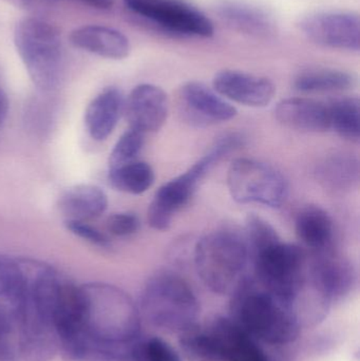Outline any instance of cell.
Here are the masks:
<instances>
[{
  "instance_id": "13",
  "label": "cell",
  "mask_w": 360,
  "mask_h": 361,
  "mask_svg": "<svg viewBox=\"0 0 360 361\" xmlns=\"http://www.w3.org/2000/svg\"><path fill=\"white\" fill-rule=\"evenodd\" d=\"M309 286L319 298L331 307L351 294L356 284L354 265L331 252H321L306 274Z\"/></svg>"
},
{
  "instance_id": "38",
  "label": "cell",
  "mask_w": 360,
  "mask_h": 361,
  "mask_svg": "<svg viewBox=\"0 0 360 361\" xmlns=\"http://www.w3.org/2000/svg\"><path fill=\"white\" fill-rule=\"evenodd\" d=\"M82 1L101 10H108L113 6V0H82Z\"/></svg>"
},
{
  "instance_id": "36",
  "label": "cell",
  "mask_w": 360,
  "mask_h": 361,
  "mask_svg": "<svg viewBox=\"0 0 360 361\" xmlns=\"http://www.w3.org/2000/svg\"><path fill=\"white\" fill-rule=\"evenodd\" d=\"M17 357H19L18 352L11 337L0 335V361H16Z\"/></svg>"
},
{
  "instance_id": "24",
  "label": "cell",
  "mask_w": 360,
  "mask_h": 361,
  "mask_svg": "<svg viewBox=\"0 0 360 361\" xmlns=\"http://www.w3.org/2000/svg\"><path fill=\"white\" fill-rule=\"evenodd\" d=\"M295 231L302 244L316 252H325L333 240L334 227L331 216L317 206H308L298 212Z\"/></svg>"
},
{
  "instance_id": "10",
  "label": "cell",
  "mask_w": 360,
  "mask_h": 361,
  "mask_svg": "<svg viewBox=\"0 0 360 361\" xmlns=\"http://www.w3.org/2000/svg\"><path fill=\"white\" fill-rule=\"evenodd\" d=\"M221 160V154L211 148L188 171L160 187L148 207L150 226L156 231H167L173 222V214L190 201L201 180Z\"/></svg>"
},
{
  "instance_id": "28",
  "label": "cell",
  "mask_w": 360,
  "mask_h": 361,
  "mask_svg": "<svg viewBox=\"0 0 360 361\" xmlns=\"http://www.w3.org/2000/svg\"><path fill=\"white\" fill-rule=\"evenodd\" d=\"M329 108L330 128L342 139L359 142L360 137V102L346 97L332 102Z\"/></svg>"
},
{
  "instance_id": "25",
  "label": "cell",
  "mask_w": 360,
  "mask_h": 361,
  "mask_svg": "<svg viewBox=\"0 0 360 361\" xmlns=\"http://www.w3.org/2000/svg\"><path fill=\"white\" fill-rule=\"evenodd\" d=\"M353 74L334 68H311L300 72L294 80V88L304 93L340 92L353 88Z\"/></svg>"
},
{
  "instance_id": "30",
  "label": "cell",
  "mask_w": 360,
  "mask_h": 361,
  "mask_svg": "<svg viewBox=\"0 0 360 361\" xmlns=\"http://www.w3.org/2000/svg\"><path fill=\"white\" fill-rule=\"evenodd\" d=\"M244 240L251 259L258 252L281 241L276 229L268 221L254 214H249L245 222Z\"/></svg>"
},
{
  "instance_id": "8",
  "label": "cell",
  "mask_w": 360,
  "mask_h": 361,
  "mask_svg": "<svg viewBox=\"0 0 360 361\" xmlns=\"http://www.w3.org/2000/svg\"><path fill=\"white\" fill-rule=\"evenodd\" d=\"M228 187L235 201L279 208L289 193L287 180L270 165L253 159H237L228 171Z\"/></svg>"
},
{
  "instance_id": "21",
  "label": "cell",
  "mask_w": 360,
  "mask_h": 361,
  "mask_svg": "<svg viewBox=\"0 0 360 361\" xmlns=\"http://www.w3.org/2000/svg\"><path fill=\"white\" fill-rule=\"evenodd\" d=\"M125 99L122 91L109 87L91 101L85 114V124L95 141H105L116 129L124 114Z\"/></svg>"
},
{
  "instance_id": "11",
  "label": "cell",
  "mask_w": 360,
  "mask_h": 361,
  "mask_svg": "<svg viewBox=\"0 0 360 361\" xmlns=\"http://www.w3.org/2000/svg\"><path fill=\"white\" fill-rule=\"evenodd\" d=\"M300 32L317 46L359 52V16L344 11H319L300 18Z\"/></svg>"
},
{
  "instance_id": "12",
  "label": "cell",
  "mask_w": 360,
  "mask_h": 361,
  "mask_svg": "<svg viewBox=\"0 0 360 361\" xmlns=\"http://www.w3.org/2000/svg\"><path fill=\"white\" fill-rule=\"evenodd\" d=\"M54 322L59 355L65 361H84L90 341L82 322L80 286L63 281Z\"/></svg>"
},
{
  "instance_id": "18",
  "label": "cell",
  "mask_w": 360,
  "mask_h": 361,
  "mask_svg": "<svg viewBox=\"0 0 360 361\" xmlns=\"http://www.w3.org/2000/svg\"><path fill=\"white\" fill-rule=\"evenodd\" d=\"M206 331L230 361H275L257 338L230 317L216 318Z\"/></svg>"
},
{
  "instance_id": "22",
  "label": "cell",
  "mask_w": 360,
  "mask_h": 361,
  "mask_svg": "<svg viewBox=\"0 0 360 361\" xmlns=\"http://www.w3.org/2000/svg\"><path fill=\"white\" fill-rule=\"evenodd\" d=\"M70 40L76 48L109 59H124L130 53L128 38L118 30L103 25H85L74 30Z\"/></svg>"
},
{
  "instance_id": "9",
  "label": "cell",
  "mask_w": 360,
  "mask_h": 361,
  "mask_svg": "<svg viewBox=\"0 0 360 361\" xmlns=\"http://www.w3.org/2000/svg\"><path fill=\"white\" fill-rule=\"evenodd\" d=\"M124 2L131 12L173 35L209 38L215 33L211 18L184 0H124Z\"/></svg>"
},
{
  "instance_id": "19",
  "label": "cell",
  "mask_w": 360,
  "mask_h": 361,
  "mask_svg": "<svg viewBox=\"0 0 360 361\" xmlns=\"http://www.w3.org/2000/svg\"><path fill=\"white\" fill-rule=\"evenodd\" d=\"M218 17L230 29L256 38H271L278 32L274 16L266 8L244 0H222Z\"/></svg>"
},
{
  "instance_id": "7",
  "label": "cell",
  "mask_w": 360,
  "mask_h": 361,
  "mask_svg": "<svg viewBox=\"0 0 360 361\" xmlns=\"http://www.w3.org/2000/svg\"><path fill=\"white\" fill-rule=\"evenodd\" d=\"M251 260L256 283L294 309L308 283L304 250L295 244L280 241L258 252Z\"/></svg>"
},
{
  "instance_id": "34",
  "label": "cell",
  "mask_w": 360,
  "mask_h": 361,
  "mask_svg": "<svg viewBox=\"0 0 360 361\" xmlns=\"http://www.w3.org/2000/svg\"><path fill=\"white\" fill-rule=\"evenodd\" d=\"M65 226L68 231L73 233L75 237L101 248H109L111 245L109 238L99 229L88 224L86 221L66 220Z\"/></svg>"
},
{
  "instance_id": "26",
  "label": "cell",
  "mask_w": 360,
  "mask_h": 361,
  "mask_svg": "<svg viewBox=\"0 0 360 361\" xmlns=\"http://www.w3.org/2000/svg\"><path fill=\"white\" fill-rule=\"evenodd\" d=\"M359 161L346 154H335L323 159L316 169L318 182L332 190L352 188L359 180Z\"/></svg>"
},
{
  "instance_id": "32",
  "label": "cell",
  "mask_w": 360,
  "mask_h": 361,
  "mask_svg": "<svg viewBox=\"0 0 360 361\" xmlns=\"http://www.w3.org/2000/svg\"><path fill=\"white\" fill-rule=\"evenodd\" d=\"M139 339L126 345L90 343L84 361H142Z\"/></svg>"
},
{
  "instance_id": "5",
  "label": "cell",
  "mask_w": 360,
  "mask_h": 361,
  "mask_svg": "<svg viewBox=\"0 0 360 361\" xmlns=\"http://www.w3.org/2000/svg\"><path fill=\"white\" fill-rule=\"evenodd\" d=\"M251 257L244 238L232 231H217L199 240L194 267L207 288L232 296L245 281Z\"/></svg>"
},
{
  "instance_id": "3",
  "label": "cell",
  "mask_w": 360,
  "mask_h": 361,
  "mask_svg": "<svg viewBox=\"0 0 360 361\" xmlns=\"http://www.w3.org/2000/svg\"><path fill=\"white\" fill-rule=\"evenodd\" d=\"M230 318L252 336L268 345L294 343L302 330L293 307L249 278L232 295Z\"/></svg>"
},
{
  "instance_id": "31",
  "label": "cell",
  "mask_w": 360,
  "mask_h": 361,
  "mask_svg": "<svg viewBox=\"0 0 360 361\" xmlns=\"http://www.w3.org/2000/svg\"><path fill=\"white\" fill-rule=\"evenodd\" d=\"M145 142V135L129 128L118 139L109 157V169L137 161Z\"/></svg>"
},
{
  "instance_id": "1",
  "label": "cell",
  "mask_w": 360,
  "mask_h": 361,
  "mask_svg": "<svg viewBox=\"0 0 360 361\" xmlns=\"http://www.w3.org/2000/svg\"><path fill=\"white\" fill-rule=\"evenodd\" d=\"M25 276V300L17 330L23 361H52L58 354L55 311L63 281L50 265L19 259Z\"/></svg>"
},
{
  "instance_id": "33",
  "label": "cell",
  "mask_w": 360,
  "mask_h": 361,
  "mask_svg": "<svg viewBox=\"0 0 360 361\" xmlns=\"http://www.w3.org/2000/svg\"><path fill=\"white\" fill-rule=\"evenodd\" d=\"M139 347L144 361H183L169 343L158 337L139 339Z\"/></svg>"
},
{
  "instance_id": "4",
  "label": "cell",
  "mask_w": 360,
  "mask_h": 361,
  "mask_svg": "<svg viewBox=\"0 0 360 361\" xmlns=\"http://www.w3.org/2000/svg\"><path fill=\"white\" fill-rule=\"evenodd\" d=\"M139 313L156 329L181 335L198 326V298L190 284L175 274L163 271L150 278L141 296Z\"/></svg>"
},
{
  "instance_id": "29",
  "label": "cell",
  "mask_w": 360,
  "mask_h": 361,
  "mask_svg": "<svg viewBox=\"0 0 360 361\" xmlns=\"http://www.w3.org/2000/svg\"><path fill=\"white\" fill-rule=\"evenodd\" d=\"M180 345L187 361H230L206 329L198 326L180 335Z\"/></svg>"
},
{
  "instance_id": "27",
  "label": "cell",
  "mask_w": 360,
  "mask_h": 361,
  "mask_svg": "<svg viewBox=\"0 0 360 361\" xmlns=\"http://www.w3.org/2000/svg\"><path fill=\"white\" fill-rule=\"evenodd\" d=\"M108 179L116 190L130 195H142L154 185L156 175L148 163L135 161L109 169Z\"/></svg>"
},
{
  "instance_id": "20",
  "label": "cell",
  "mask_w": 360,
  "mask_h": 361,
  "mask_svg": "<svg viewBox=\"0 0 360 361\" xmlns=\"http://www.w3.org/2000/svg\"><path fill=\"white\" fill-rule=\"evenodd\" d=\"M275 116L283 126L309 133L330 129L329 108L325 104L306 97H292L277 104Z\"/></svg>"
},
{
  "instance_id": "14",
  "label": "cell",
  "mask_w": 360,
  "mask_h": 361,
  "mask_svg": "<svg viewBox=\"0 0 360 361\" xmlns=\"http://www.w3.org/2000/svg\"><path fill=\"white\" fill-rule=\"evenodd\" d=\"M179 97L182 116L194 126H211L237 116L234 106L203 82H186Z\"/></svg>"
},
{
  "instance_id": "6",
  "label": "cell",
  "mask_w": 360,
  "mask_h": 361,
  "mask_svg": "<svg viewBox=\"0 0 360 361\" xmlns=\"http://www.w3.org/2000/svg\"><path fill=\"white\" fill-rule=\"evenodd\" d=\"M14 42L32 82L42 91L58 86L63 69V50L58 31L39 19L19 21Z\"/></svg>"
},
{
  "instance_id": "17",
  "label": "cell",
  "mask_w": 360,
  "mask_h": 361,
  "mask_svg": "<svg viewBox=\"0 0 360 361\" xmlns=\"http://www.w3.org/2000/svg\"><path fill=\"white\" fill-rule=\"evenodd\" d=\"M25 300V276L20 260L0 255V335L18 330Z\"/></svg>"
},
{
  "instance_id": "16",
  "label": "cell",
  "mask_w": 360,
  "mask_h": 361,
  "mask_svg": "<svg viewBox=\"0 0 360 361\" xmlns=\"http://www.w3.org/2000/svg\"><path fill=\"white\" fill-rule=\"evenodd\" d=\"M168 99L163 89L156 85L135 87L125 101L124 114L129 128L139 133H156L168 116Z\"/></svg>"
},
{
  "instance_id": "23",
  "label": "cell",
  "mask_w": 360,
  "mask_h": 361,
  "mask_svg": "<svg viewBox=\"0 0 360 361\" xmlns=\"http://www.w3.org/2000/svg\"><path fill=\"white\" fill-rule=\"evenodd\" d=\"M57 205L66 220L87 222L107 210L108 197L97 185L80 184L67 189L59 197Z\"/></svg>"
},
{
  "instance_id": "35",
  "label": "cell",
  "mask_w": 360,
  "mask_h": 361,
  "mask_svg": "<svg viewBox=\"0 0 360 361\" xmlns=\"http://www.w3.org/2000/svg\"><path fill=\"white\" fill-rule=\"evenodd\" d=\"M106 226L116 237H128L139 231L141 222L139 216L132 212H118L108 218Z\"/></svg>"
},
{
  "instance_id": "37",
  "label": "cell",
  "mask_w": 360,
  "mask_h": 361,
  "mask_svg": "<svg viewBox=\"0 0 360 361\" xmlns=\"http://www.w3.org/2000/svg\"><path fill=\"white\" fill-rule=\"evenodd\" d=\"M8 114V99L4 89L0 87V128L4 125V121Z\"/></svg>"
},
{
  "instance_id": "15",
  "label": "cell",
  "mask_w": 360,
  "mask_h": 361,
  "mask_svg": "<svg viewBox=\"0 0 360 361\" xmlns=\"http://www.w3.org/2000/svg\"><path fill=\"white\" fill-rule=\"evenodd\" d=\"M213 89L223 99L253 108L266 107L276 93L270 78L237 70L218 72L213 80Z\"/></svg>"
},
{
  "instance_id": "2",
  "label": "cell",
  "mask_w": 360,
  "mask_h": 361,
  "mask_svg": "<svg viewBox=\"0 0 360 361\" xmlns=\"http://www.w3.org/2000/svg\"><path fill=\"white\" fill-rule=\"evenodd\" d=\"M85 332L90 343L126 345L141 334V313L118 286L91 282L80 286Z\"/></svg>"
}]
</instances>
